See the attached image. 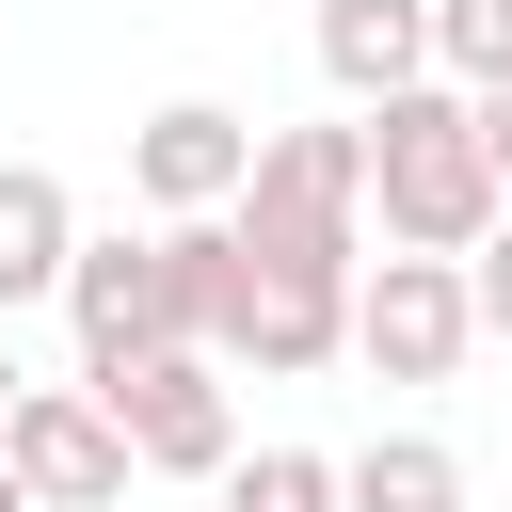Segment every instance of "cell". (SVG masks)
Listing matches in <instances>:
<instances>
[{
  "label": "cell",
  "mask_w": 512,
  "mask_h": 512,
  "mask_svg": "<svg viewBox=\"0 0 512 512\" xmlns=\"http://www.w3.org/2000/svg\"><path fill=\"white\" fill-rule=\"evenodd\" d=\"M464 288H480V336H512V208L464 240Z\"/></svg>",
  "instance_id": "cell-14"
},
{
  "label": "cell",
  "mask_w": 512,
  "mask_h": 512,
  "mask_svg": "<svg viewBox=\"0 0 512 512\" xmlns=\"http://www.w3.org/2000/svg\"><path fill=\"white\" fill-rule=\"evenodd\" d=\"M224 512H336V464L320 448H256V464H224Z\"/></svg>",
  "instance_id": "cell-13"
},
{
  "label": "cell",
  "mask_w": 512,
  "mask_h": 512,
  "mask_svg": "<svg viewBox=\"0 0 512 512\" xmlns=\"http://www.w3.org/2000/svg\"><path fill=\"white\" fill-rule=\"evenodd\" d=\"M432 64H448L464 96H496V80H512V0H432Z\"/></svg>",
  "instance_id": "cell-12"
},
{
  "label": "cell",
  "mask_w": 512,
  "mask_h": 512,
  "mask_svg": "<svg viewBox=\"0 0 512 512\" xmlns=\"http://www.w3.org/2000/svg\"><path fill=\"white\" fill-rule=\"evenodd\" d=\"M64 320H80V384L96 368H144L192 336V288H176V240H80L64 256Z\"/></svg>",
  "instance_id": "cell-5"
},
{
  "label": "cell",
  "mask_w": 512,
  "mask_h": 512,
  "mask_svg": "<svg viewBox=\"0 0 512 512\" xmlns=\"http://www.w3.org/2000/svg\"><path fill=\"white\" fill-rule=\"evenodd\" d=\"M352 352H368L384 384H448V368L480 352L464 256H368V272H352Z\"/></svg>",
  "instance_id": "cell-3"
},
{
  "label": "cell",
  "mask_w": 512,
  "mask_h": 512,
  "mask_svg": "<svg viewBox=\"0 0 512 512\" xmlns=\"http://www.w3.org/2000/svg\"><path fill=\"white\" fill-rule=\"evenodd\" d=\"M224 224H240L272 272H368V112H352V128H272Z\"/></svg>",
  "instance_id": "cell-2"
},
{
  "label": "cell",
  "mask_w": 512,
  "mask_h": 512,
  "mask_svg": "<svg viewBox=\"0 0 512 512\" xmlns=\"http://www.w3.org/2000/svg\"><path fill=\"white\" fill-rule=\"evenodd\" d=\"M96 400L128 416V464H160V480H224L240 464V416H224V352L208 336H176L144 368H96Z\"/></svg>",
  "instance_id": "cell-4"
},
{
  "label": "cell",
  "mask_w": 512,
  "mask_h": 512,
  "mask_svg": "<svg viewBox=\"0 0 512 512\" xmlns=\"http://www.w3.org/2000/svg\"><path fill=\"white\" fill-rule=\"evenodd\" d=\"M368 208H384L400 256H464V240L512 208V192H496V144H480V96H448V80L368 96Z\"/></svg>",
  "instance_id": "cell-1"
},
{
  "label": "cell",
  "mask_w": 512,
  "mask_h": 512,
  "mask_svg": "<svg viewBox=\"0 0 512 512\" xmlns=\"http://www.w3.org/2000/svg\"><path fill=\"white\" fill-rule=\"evenodd\" d=\"M480 144H496V192H512V80L480 96Z\"/></svg>",
  "instance_id": "cell-15"
},
{
  "label": "cell",
  "mask_w": 512,
  "mask_h": 512,
  "mask_svg": "<svg viewBox=\"0 0 512 512\" xmlns=\"http://www.w3.org/2000/svg\"><path fill=\"white\" fill-rule=\"evenodd\" d=\"M0 448H16L32 512H112V496H128V416H112L96 384H32Z\"/></svg>",
  "instance_id": "cell-6"
},
{
  "label": "cell",
  "mask_w": 512,
  "mask_h": 512,
  "mask_svg": "<svg viewBox=\"0 0 512 512\" xmlns=\"http://www.w3.org/2000/svg\"><path fill=\"white\" fill-rule=\"evenodd\" d=\"M336 512H464V448L448 432H368L336 464Z\"/></svg>",
  "instance_id": "cell-11"
},
{
  "label": "cell",
  "mask_w": 512,
  "mask_h": 512,
  "mask_svg": "<svg viewBox=\"0 0 512 512\" xmlns=\"http://www.w3.org/2000/svg\"><path fill=\"white\" fill-rule=\"evenodd\" d=\"M0 512H32V480H16V448H0Z\"/></svg>",
  "instance_id": "cell-17"
},
{
  "label": "cell",
  "mask_w": 512,
  "mask_h": 512,
  "mask_svg": "<svg viewBox=\"0 0 512 512\" xmlns=\"http://www.w3.org/2000/svg\"><path fill=\"white\" fill-rule=\"evenodd\" d=\"M320 80L368 112L400 80H432V0H320Z\"/></svg>",
  "instance_id": "cell-9"
},
{
  "label": "cell",
  "mask_w": 512,
  "mask_h": 512,
  "mask_svg": "<svg viewBox=\"0 0 512 512\" xmlns=\"http://www.w3.org/2000/svg\"><path fill=\"white\" fill-rule=\"evenodd\" d=\"M240 176H256V128L224 112V96H160L144 128H128V192L176 224V208H240Z\"/></svg>",
  "instance_id": "cell-8"
},
{
  "label": "cell",
  "mask_w": 512,
  "mask_h": 512,
  "mask_svg": "<svg viewBox=\"0 0 512 512\" xmlns=\"http://www.w3.org/2000/svg\"><path fill=\"white\" fill-rule=\"evenodd\" d=\"M64 256H80V192L48 160H0V304H48Z\"/></svg>",
  "instance_id": "cell-10"
},
{
  "label": "cell",
  "mask_w": 512,
  "mask_h": 512,
  "mask_svg": "<svg viewBox=\"0 0 512 512\" xmlns=\"http://www.w3.org/2000/svg\"><path fill=\"white\" fill-rule=\"evenodd\" d=\"M208 352H240V368H272V384H304V368H336L352 352V272H240V304L208 320Z\"/></svg>",
  "instance_id": "cell-7"
},
{
  "label": "cell",
  "mask_w": 512,
  "mask_h": 512,
  "mask_svg": "<svg viewBox=\"0 0 512 512\" xmlns=\"http://www.w3.org/2000/svg\"><path fill=\"white\" fill-rule=\"evenodd\" d=\"M16 400H32V368H16V352H0V432H16Z\"/></svg>",
  "instance_id": "cell-16"
}]
</instances>
